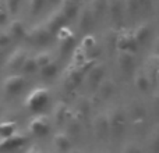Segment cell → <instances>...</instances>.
<instances>
[{"mask_svg": "<svg viewBox=\"0 0 159 153\" xmlns=\"http://www.w3.org/2000/svg\"><path fill=\"white\" fill-rule=\"evenodd\" d=\"M117 64L121 71L129 72L135 64V53L117 52Z\"/></svg>", "mask_w": 159, "mask_h": 153, "instance_id": "cell-15", "label": "cell"}, {"mask_svg": "<svg viewBox=\"0 0 159 153\" xmlns=\"http://www.w3.org/2000/svg\"><path fill=\"white\" fill-rule=\"evenodd\" d=\"M115 47L117 52L135 53L138 49V43L135 41L133 31H120L115 36Z\"/></svg>", "mask_w": 159, "mask_h": 153, "instance_id": "cell-3", "label": "cell"}, {"mask_svg": "<svg viewBox=\"0 0 159 153\" xmlns=\"http://www.w3.org/2000/svg\"><path fill=\"white\" fill-rule=\"evenodd\" d=\"M134 84L135 86L138 88L140 90H143V92H145V90L149 89V86H151V79H149L148 74H147L144 70H140V71L135 72V76H134Z\"/></svg>", "mask_w": 159, "mask_h": 153, "instance_id": "cell-20", "label": "cell"}, {"mask_svg": "<svg viewBox=\"0 0 159 153\" xmlns=\"http://www.w3.org/2000/svg\"><path fill=\"white\" fill-rule=\"evenodd\" d=\"M50 128V121L48 116L45 114H36L35 117L31 118L30 124H28V131L32 135L36 137H45L49 132Z\"/></svg>", "mask_w": 159, "mask_h": 153, "instance_id": "cell-5", "label": "cell"}, {"mask_svg": "<svg viewBox=\"0 0 159 153\" xmlns=\"http://www.w3.org/2000/svg\"><path fill=\"white\" fill-rule=\"evenodd\" d=\"M105 75V67L102 64H95L91 67V70L87 74V82L91 88H96L98 84L103 79Z\"/></svg>", "mask_w": 159, "mask_h": 153, "instance_id": "cell-14", "label": "cell"}, {"mask_svg": "<svg viewBox=\"0 0 159 153\" xmlns=\"http://www.w3.org/2000/svg\"><path fill=\"white\" fill-rule=\"evenodd\" d=\"M106 13L109 14L110 20L116 24H120L124 17V3L123 0H107Z\"/></svg>", "mask_w": 159, "mask_h": 153, "instance_id": "cell-11", "label": "cell"}, {"mask_svg": "<svg viewBox=\"0 0 159 153\" xmlns=\"http://www.w3.org/2000/svg\"><path fill=\"white\" fill-rule=\"evenodd\" d=\"M56 38L59 39V50H60L61 56L70 55L73 49L75 46V35L67 27H63L61 29H59V32L56 33Z\"/></svg>", "mask_w": 159, "mask_h": 153, "instance_id": "cell-4", "label": "cell"}, {"mask_svg": "<svg viewBox=\"0 0 159 153\" xmlns=\"http://www.w3.org/2000/svg\"><path fill=\"white\" fill-rule=\"evenodd\" d=\"M25 142H27V137H24L22 134L16 131L10 137L0 138V153H6V152L14 151L17 148H21Z\"/></svg>", "mask_w": 159, "mask_h": 153, "instance_id": "cell-7", "label": "cell"}, {"mask_svg": "<svg viewBox=\"0 0 159 153\" xmlns=\"http://www.w3.org/2000/svg\"><path fill=\"white\" fill-rule=\"evenodd\" d=\"M123 153H141V149L138 148V146L135 145V143L130 142V143H127V145L124 146Z\"/></svg>", "mask_w": 159, "mask_h": 153, "instance_id": "cell-35", "label": "cell"}, {"mask_svg": "<svg viewBox=\"0 0 159 153\" xmlns=\"http://www.w3.org/2000/svg\"><path fill=\"white\" fill-rule=\"evenodd\" d=\"M124 3V15L134 18L140 13V4L137 0H123Z\"/></svg>", "mask_w": 159, "mask_h": 153, "instance_id": "cell-24", "label": "cell"}, {"mask_svg": "<svg viewBox=\"0 0 159 153\" xmlns=\"http://www.w3.org/2000/svg\"><path fill=\"white\" fill-rule=\"evenodd\" d=\"M50 99V92L48 88H35L34 90H31L30 95L27 96L24 102V106L27 107L30 111L32 113H39L46 107V104L49 103Z\"/></svg>", "mask_w": 159, "mask_h": 153, "instance_id": "cell-1", "label": "cell"}, {"mask_svg": "<svg viewBox=\"0 0 159 153\" xmlns=\"http://www.w3.org/2000/svg\"><path fill=\"white\" fill-rule=\"evenodd\" d=\"M8 20V11L6 8L4 0H0V25H4Z\"/></svg>", "mask_w": 159, "mask_h": 153, "instance_id": "cell-34", "label": "cell"}, {"mask_svg": "<svg viewBox=\"0 0 159 153\" xmlns=\"http://www.w3.org/2000/svg\"><path fill=\"white\" fill-rule=\"evenodd\" d=\"M82 75H84V71L81 70V67L73 64V67H70L63 75L64 88H66L67 90H71V89H74V88H77L82 79Z\"/></svg>", "mask_w": 159, "mask_h": 153, "instance_id": "cell-9", "label": "cell"}, {"mask_svg": "<svg viewBox=\"0 0 159 153\" xmlns=\"http://www.w3.org/2000/svg\"><path fill=\"white\" fill-rule=\"evenodd\" d=\"M61 0H46V3H49V4H52V6H55V4H59Z\"/></svg>", "mask_w": 159, "mask_h": 153, "instance_id": "cell-38", "label": "cell"}, {"mask_svg": "<svg viewBox=\"0 0 159 153\" xmlns=\"http://www.w3.org/2000/svg\"><path fill=\"white\" fill-rule=\"evenodd\" d=\"M95 132L98 137H105L109 134V124H107L106 114H99L95 118Z\"/></svg>", "mask_w": 159, "mask_h": 153, "instance_id": "cell-22", "label": "cell"}, {"mask_svg": "<svg viewBox=\"0 0 159 153\" xmlns=\"http://www.w3.org/2000/svg\"><path fill=\"white\" fill-rule=\"evenodd\" d=\"M67 2H74V3H80L81 0H67Z\"/></svg>", "mask_w": 159, "mask_h": 153, "instance_id": "cell-39", "label": "cell"}, {"mask_svg": "<svg viewBox=\"0 0 159 153\" xmlns=\"http://www.w3.org/2000/svg\"><path fill=\"white\" fill-rule=\"evenodd\" d=\"M77 17H78V28L81 31H89L95 24V17H93L92 11H91V8L88 6L80 8Z\"/></svg>", "mask_w": 159, "mask_h": 153, "instance_id": "cell-12", "label": "cell"}, {"mask_svg": "<svg viewBox=\"0 0 159 153\" xmlns=\"http://www.w3.org/2000/svg\"><path fill=\"white\" fill-rule=\"evenodd\" d=\"M25 32H27V29H25V25L21 20H13L8 25L7 33L10 35L11 41L13 39H22L25 36Z\"/></svg>", "mask_w": 159, "mask_h": 153, "instance_id": "cell-17", "label": "cell"}, {"mask_svg": "<svg viewBox=\"0 0 159 153\" xmlns=\"http://www.w3.org/2000/svg\"><path fill=\"white\" fill-rule=\"evenodd\" d=\"M88 7L91 8V11H92L93 17H95V20H96V18L102 17L105 13H106L107 0H91V3H89Z\"/></svg>", "mask_w": 159, "mask_h": 153, "instance_id": "cell-23", "label": "cell"}, {"mask_svg": "<svg viewBox=\"0 0 159 153\" xmlns=\"http://www.w3.org/2000/svg\"><path fill=\"white\" fill-rule=\"evenodd\" d=\"M107 118V124H109V132L113 134H120L123 131L124 125H126V121H124V113L120 109H112L109 113L106 114Z\"/></svg>", "mask_w": 159, "mask_h": 153, "instance_id": "cell-8", "label": "cell"}, {"mask_svg": "<svg viewBox=\"0 0 159 153\" xmlns=\"http://www.w3.org/2000/svg\"><path fill=\"white\" fill-rule=\"evenodd\" d=\"M55 146L61 152H67L71 148V142H70V137L64 132H59L55 135V139H53Z\"/></svg>", "mask_w": 159, "mask_h": 153, "instance_id": "cell-21", "label": "cell"}, {"mask_svg": "<svg viewBox=\"0 0 159 153\" xmlns=\"http://www.w3.org/2000/svg\"><path fill=\"white\" fill-rule=\"evenodd\" d=\"M24 85H25L24 76L20 74H11L3 82V90H4L6 95L13 96V95H17V93L21 92Z\"/></svg>", "mask_w": 159, "mask_h": 153, "instance_id": "cell-6", "label": "cell"}, {"mask_svg": "<svg viewBox=\"0 0 159 153\" xmlns=\"http://www.w3.org/2000/svg\"><path fill=\"white\" fill-rule=\"evenodd\" d=\"M96 92H98V95L102 99H107L109 96H112V93L115 92V84H113V81L103 78L98 84V86H96Z\"/></svg>", "mask_w": 159, "mask_h": 153, "instance_id": "cell-18", "label": "cell"}, {"mask_svg": "<svg viewBox=\"0 0 159 153\" xmlns=\"http://www.w3.org/2000/svg\"><path fill=\"white\" fill-rule=\"evenodd\" d=\"M39 74H41L42 78H53L57 74V63L55 60H50L46 66L39 68Z\"/></svg>", "mask_w": 159, "mask_h": 153, "instance_id": "cell-25", "label": "cell"}, {"mask_svg": "<svg viewBox=\"0 0 159 153\" xmlns=\"http://www.w3.org/2000/svg\"><path fill=\"white\" fill-rule=\"evenodd\" d=\"M138 4H140V10L141 8H144V10L149 11L152 8V3H154V0H137Z\"/></svg>", "mask_w": 159, "mask_h": 153, "instance_id": "cell-36", "label": "cell"}, {"mask_svg": "<svg viewBox=\"0 0 159 153\" xmlns=\"http://www.w3.org/2000/svg\"><path fill=\"white\" fill-rule=\"evenodd\" d=\"M16 131H17L16 121H3V123H0V138L10 137Z\"/></svg>", "mask_w": 159, "mask_h": 153, "instance_id": "cell-26", "label": "cell"}, {"mask_svg": "<svg viewBox=\"0 0 159 153\" xmlns=\"http://www.w3.org/2000/svg\"><path fill=\"white\" fill-rule=\"evenodd\" d=\"M25 39H27L28 43L35 45V46H46L50 42L55 39V35L48 31V28L43 24H39L32 27L31 29H28L25 32Z\"/></svg>", "mask_w": 159, "mask_h": 153, "instance_id": "cell-2", "label": "cell"}, {"mask_svg": "<svg viewBox=\"0 0 159 153\" xmlns=\"http://www.w3.org/2000/svg\"><path fill=\"white\" fill-rule=\"evenodd\" d=\"M2 59H3V50H0V61H2Z\"/></svg>", "mask_w": 159, "mask_h": 153, "instance_id": "cell-40", "label": "cell"}, {"mask_svg": "<svg viewBox=\"0 0 159 153\" xmlns=\"http://www.w3.org/2000/svg\"><path fill=\"white\" fill-rule=\"evenodd\" d=\"M70 153H80L78 151H70Z\"/></svg>", "mask_w": 159, "mask_h": 153, "instance_id": "cell-41", "label": "cell"}, {"mask_svg": "<svg viewBox=\"0 0 159 153\" xmlns=\"http://www.w3.org/2000/svg\"><path fill=\"white\" fill-rule=\"evenodd\" d=\"M67 21H69V20L64 17V14L61 13L60 10H56L48 17L43 25L48 28V31H49L52 35H56V33L59 32V29H61L63 27H66Z\"/></svg>", "mask_w": 159, "mask_h": 153, "instance_id": "cell-10", "label": "cell"}, {"mask_svg": "<svg viewBox=\"0 0 159 153\" xmlns=\"http://www.w3.org/2000/svg\"><path fill=\"white\" fill-rule=\"evenodd\" d=\"M21 3H22V0H4L6 8H7V11H8V15H14V14L18 13Z\"/></svg>", "mask_w": 159, "mask_h": 153, "instance_id": "cell-30", "label": "cell"}, {"mask_svg": "<svg viewBox=\"0 0 159 153\" xmlns=\"http://www.w3.org/2000/svg\"><path fill=\"white\" fill-rule=\"evenodd\" d=\"M27 153H42L41 151H39L38 148H31V149H28V152Z\"/></svg>", "mask_w": 159, "mask_h": 153, "instance_id": "cell-37", "label": "cell"}, {"mask_svg": "<svg viewBox=\"0 0 159 153\" xmlns=\"http://www.w3.org/2000/svg\"><path fill=\"white\" fill-rule=\"evenodd\" d=\"M151 32H152V29L148 24H140L135 27L134 31H133V35H134L137 43L140 45V43H144V42L151 36Z\"/></svg>", "mask_w": 159, "mask_h": 153, "instance_id": "cell-19", "label": "cell"}, {"mask_svg": "<svg viewBox=\"0 0 159 153\" xmlns=\"http://www.w3.org/2000/svg\"><path fill=\"white\" fill-rule=\"evenodd\" d=\"M46 4V0H30L28 2V8H30L31 15H36L42 11L43 6Z\"/></svg>", "mask_w": 159, "mask_h": 153, "instance_id": "cell-29", "label": "cell"}, {"mask_svg": "<svg viewBox=\"0 0 159 153\" xmlns=\"http://www.w3.org/2000/svg\"><path fill=\"white\" fill-rule=\"evenodd\" d=\"M60 8L59 10L64 14L67 20H74L77 18V14L80 11V3H74V2H67V0H61L60 3Z\"/></svg>", "mask_w": 159, "mask_h": 153, "instance_id": "cell-16", "label": "cell"}, {"mask_svg": "<svg viewBox=\"0 0 159 153\" xmlns=\"http://www.w3.org/2000/svg\"><path fill=\"white\" fill-rule=\"evenodd\" d=\"M11 43V38L7 33V31H0V50H3L4 47H7Z\"/></svg>", "mask_w": 159, "mask_h": 153, "instance_id": "cell-33", "label": "cell"}, {"mask_svg": "<svg viewBox=\"0 0 159 153\" xmlns=\"http://www.w3.org/2000/svg\"><path fill=\"white\" fill-rule=\"evenodd\" d=\"M25 57H27V52L21 47L16 49L10 56H8L7 61H6V67L7 70H11V71H17V70L21 68L22 63H24Z\"/></svg>", "mask_w": 159, "mask_h": 153, "instance_id": "cell-13", "label": "cell"}, {"mask_svg": "<svg viewBox=\"0 0 159 153\" xmlns=\"http://www.w3.org/2000/svg\"><path fill=\"white\" fill-rule=\"evenodd\" d=\"M21 70L25 75H30V74H34V72L38 71V66L35 63V57H31V56H27L21 66Z\"/></svg>", "mask_w": 159, "mask_h": 153, "instance_id": "cell-27", "label": "cell"}, {"mask_svg": "<svg viewBox=\"0 0 159 153\" xmlns=\"http://www.w3.org/2000/svg\"><path fill=\"white\" fill-rule=\"evenodd\" d=\"M50 60H53V59H52V56H50V53H48V52H42L35 56V63H36V66H38V70L42 68L43 66H46Z\"/></svg>", "mask_w": 159, "mask_h": 153, "instance_id": "cell-31", "label": "cell"}, {"mask_svg": "<svg viewBox=\"0 0 159 153\" xmlns=\"http://www.w3.org/2000/svg\"><path fill=\"white\" fill-rule=\"evenodd\" d=\"M95 45H96V42H95V39L92 38L91 35H87L84 39H82V43H81V49L84 50L85 53H89L91 50H92V47H95Z\"/></svg>", "mask_w": 159, "mask_h": 153, "instance_id": "cell-32", "label": "cell"}, {"mask_svg": "<svg viewBox=\"0 0 159 153\" xmlns=\"http://www.w3.org/2000/svg\"><path fill=\"white\" fill-rule=\"evenodd\" d=\"M67 114H69V109H67V106L64 103H57L55 107V120L56 123H63L64 120H66Z\"/></svg>", "mask_w": 159, "mask_h": 153, "instance_id": "cell-28", "label": "cell"}]
</instances>
